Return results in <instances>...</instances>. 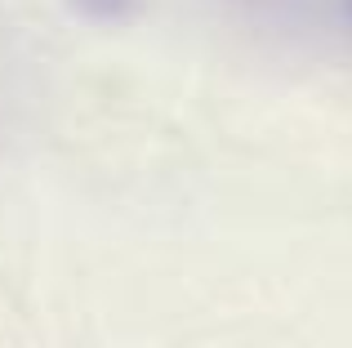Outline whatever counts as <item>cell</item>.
Segmentation results:
<instances>
[{"label":"cell","mask_w":352,"mask_h":348,"mask_svg":"<svg viewBox=\"0 0 352 348\" xmlns=\"http://www.w3.org/2000/svg\"><path fill=\"white\" fill-rule=\"evenodd\" d=\"M76 14H85L89 23H125V18H134L138 0H67Z\"/></svg>","instance_id":"6da1fadb"},{"label":"cell","mask_w":352,"mask_h":348,"mask_svg":"<svg viewBox=\"0 0 352 348\" xmlns=\"http://www.w3.org/2000/svg\"><path fill=\"white\" fill-rule=\"evenodd\" d=\"M339 9H344V23L352 27V0H339Z\"/></svg>","instance_id":"7a4b0ae2"}]
</instances>
